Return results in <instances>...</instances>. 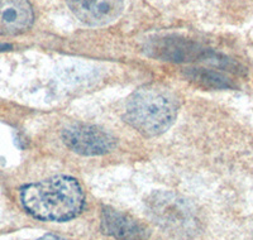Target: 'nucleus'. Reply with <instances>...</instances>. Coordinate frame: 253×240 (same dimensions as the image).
Segmentation results:
<instances>
[{
    "instance_id": "1",
    "label": "nucleus",
    "mask_w": 253,
    "mask_h": 240,
    "mask_svg": "<svg viewBox=\"0 0 253 240\" xmlns=\"http://www.w3.org/2000/svg\"><path fill=\"white\" fill-rule=\"evenodd\" d=\"M80 183L69 176L31 183L22 189L20 200L24 209L40 220L67 221L78 216L84 206Z\"/></svg>"
},
{
    "instance_id": "2",
    "label": "nucleus",
    "mask_w": 253,
    "mask_h": 240,
    "mask_svg": "<svg viewBox=\"0 0 253 240\" xmlns=\"http://www.w3.org/2000/svg\"><path fill=\"white\" fill-rule=\"evenodd\" d=\"M177 115V103L166 90L144 87L135 91L126 103V120L146 137L169 130Z\"/></svg>"
},
{
    "instance_id": "3",
    "label": "nucleus",
    "mask_w": 253,
    "mask_h": 240,
    "mask_svg": "<svg viewBox=\"0 0 253 240\" xmlns=\"http://www.w3.org/2000/svg\"><path fill=\"white\" fill-rule=\"evenodd\" d=\"M147 212L165 232L175 237L193 238L202 230V220L195 206L170 191L153 192L146 200Z\"/></svg>"
},
{
    "instance_id": "4",
    "label": "nucleus",
    "mask_w": 253,
    "mask_h": 240,
    "mask_svg": "<svg viewBox=\"0 0 253 240\" xmlns=\"http://www.w3.org/2000/svg\"><path fill=\"white\" fill-rule=\"evenodd\" d=\"M63 143L83 156H100L114 146V139L101 129L87 124H72L63 129Z\"/></svg>"
},
{
    "instance_id": "5",
    "label": "nucleus",
    "mask_w": 253,
    "mask_h": 240,
    "mask_svg": "<svg viewBox=\"0 0 253 240\" xmlns=\"http://www.w3.org/2000/svg\"><path fill=\"white\" fill-rule=\"evenodd\" d=\"M66 3L72 14L91 27L113 23L124 9L123 0H66Z\"/></svg>"
},
{
    "instance_id": "6",
    "label": "nucleus",
    "mask_w": 253,
    "mask_h": 240,
    "mask_svg": "<svg viewBox=\"0 0 253 240\" xmlns=\"http://www.w3.org/2000/svg\"><path fill=\"white\" fill-rule=\"evenodd\" d=\"M101 230L118 240H146L150 232L130 215L105 207L101 214Z\"/></svg>"
},
{
    "instance_id": "7",
    "label": "nucleus",
    "mask_w": 253,
    "mask_h": 240,
    "mask_svg": "<svg viewBox=\"0 0 253 240\" xmlns=\"http://www.w3.org/2000/svg\"><path fill=\"white\" fill-rule=\"evenodd\" d=\"M152 57L172 62H190L204 57V49L198 43L184 38H161L151 42L146 49Z\"/></svg>"
},
{
    "instance_id": "8",
    "label": "nucleus",
    "mask_w": 253,
    "mask_h": 240,
    "mask_svg": "<svg viewBox=\"0 0 253 240\" xmlns=\"http://www.w3.org/2000/svg\"><path fill=\"white\" fill-rule=\"evenodd\" d=\"M33 20V8L28 0H0V36L26 33Z\"/></svg>"
},
{
    "instance_id": "9",
    "label": "nucleus",
    "mask_w": 253,
    "mask_h": 240,
    "mask_svg": "<svg viewBox=\"0 0 253 240\" xmlns=\"http://www.w3.org/2000/svg\"><path fill=\"white\" fill-rule=\"evenodd\" d=\"M38 240H65L62 239L61 237H57V235H52V234H48V235H44V237L40 238Z\"/></svg>"
},
{
    "instance_id": "10",
    "label": "nucleus",
    "mask_w": 253,
    "mask_h": 240,
    "mask_svg": "<svg viewBox=\"0 0 253 240\" xmlns=\"http://www.w3.org/2000/svg\"><path fill=\"white\" fill-rule=\"evenodd\" d=\"M12 46H9V44H3V43H0V51H5V49H9Z\"/></svg>"
}]
</instances>
